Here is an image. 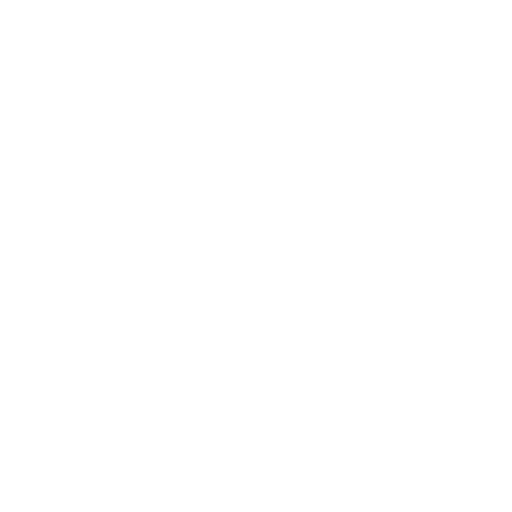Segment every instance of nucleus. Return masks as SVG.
<instances>
[]
</instances>
